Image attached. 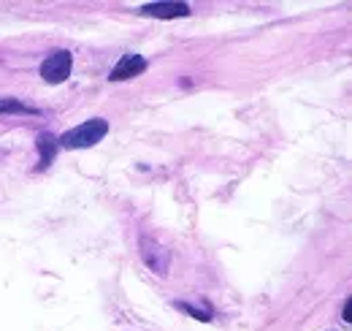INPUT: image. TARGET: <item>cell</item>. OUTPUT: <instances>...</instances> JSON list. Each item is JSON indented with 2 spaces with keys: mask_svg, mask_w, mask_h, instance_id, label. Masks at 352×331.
<instances>
[{
  "mask_svg": "<svg viewBox=\"0 0 352 331\" xmlns=\"http://www.w3.org/2000/svg\"><path fill=\"white\" fill-rule=\"evenodd\" d=\"M106 134H109V122L100 120V117H95V120H87L85 125L71 128L68 134H63V136H60V144H63L65 149H85V147L98 144Z\"/></svg>",
  "mask_w": 352,
  "mask_h": 331,
  "instance_id": "cell-1",
  "label": "cell"
},
{
  "mask_svg": "<svg viewBox=\"0 0 352 331\" xmlns=\"http://www.w3.org/2000/svg\"><path fill=\"white\" fill-rule=\"evenodd\" d=\"M71 65H74L71 52H54V54H49L44 60L41 76H44L49 85H60V82H65L71 76Z\"/></svg>",
  "mask_w": 352,
  "mask_h": 331,
  "instance_id": "cell-2",
  "label": "cell"
},
{
  "mask_svg": "<svg viewBox=\"0 0 352 331\" xmlns=\"http://www.w3.org/2000/svg\"><path fill=\"white\" fill-rule=\"evenodd\" d=\"M141 255H144L146 266L155 275H166V269H168V253L155 239H141Z\"/></svg>",
  "mask_w": 352,
  "mask_h": 331,
  "instance_id": "cell-3",
  "label": "cell"
},
{
  "mask_svg": "<svg viewBox=\"0 0 352 331\" xmlns=\"http://www.w3.org/2000/svg\"><path fill=\"white\" fill-rule=\"evenodd\" d=\"M144 71H146V60H144L141 54H125V57L114 65V71H111V82L133 79V76H138V74H144Z\"/></svg>",
  "mask_w": 352,
  "mask_h": 331,
  "instance_id": "cell-4",
  "label": "cell"
},
{
  "mask_svg": "<svg viewBox=\"0 0 352 331\" xmlns=\"http://www.w3.org/2000/svg\"><path fill=\"white\" fill-rule=\"evenodd\" d=\"M144 17H157V19H174V17H187L190 6L187 3H146L141 6Z\"/></svg>",
  "mask_w": 352,
  "mask_h": 331,
  "instance_id": "cell-5",
  "label": "cell"
},
{
  "mask_svg": "<svg viewBox=\"0 0 352 331\" xmlns=\"http://www.w3.org/2000/svg\"><path fill=\"white\" fill-rule=\"evenodd\" d=\"M38 147H41V166H46V163L52 160V152H54L57 142H54L49 134H44V136H41V142H38Z\"/></svg>",
  "mask_w": 352,
  "mask_h": 331,
  "instance_id": "cell-6",
  "label": "cell"
},
{
  "mask_svg": "<svg viewBox=\"0 0 352 331\" xmlns=\"http://www.w3.org/2000/svg\"><path fill=\"white\" fill-rule=\"evenodd\" d=\"M0 111H19V114H33L36 109L19 103V100H0Z\"/></svg>",
  "mask_w": 352,
  "mask_h": 331,
  "instance_id": "cell-7",
  "label": "cell"
},
{
  "mask_svg": "<svg viewBox=\"0 0 352 331\" xmlns=\"http://www.w3.org/2000/svg\"><path fill=\"white\" fill-rule=\"evenodd\" d=\"M344 321H352V315H350V301L344 304Z\"/></svg>",
  "mask_w": 352,
  "mask_h": 331,
  "instance_id": "cell-8",
  "label": "cell"
}]
</instances>
